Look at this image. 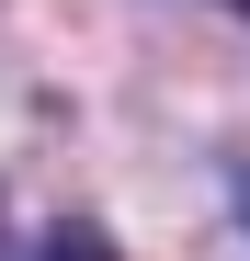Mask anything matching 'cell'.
Wrapping results in <instances>:
<instances>
[{
	"instance_id": "obj_1",
	"label": "cell",
	"mask_w": 250,
	"mask_h": 261,
	"mask_svg": "<svg viewBox=\"0 0 250 261\" xmlns=\"http://www.w3.org/2000/svg\"><path fill=\"white\" fill-rule=\"evenodd\" d=\"M34 261H125L91 216H57V227H34Z\"/></svg>"
},
{
	"instance_id": "obj_2",
	"label": "cell",
	"mask_w": 250,
	"mask_h": 261,
	"mask_svg": "<svg viewBox=\"0 0 250 261\" xmlns=\"http://www.w3.org/2000/svg\"><path fill=\"white\" fill-rule=\"evenodd\" d=\"M228 204H239V227H250V159H239V170H228Z\"/></svg>"
},
{
	"instance_id": "obj_3",
	"label": "cell",
	"mask_w": 250,
	"mask_h": 261,
	"mask_svg": "<svg viewBox=\"0 0 250 261\" xmlns=\"http://www.w3.org/2000/svg\"><path fill=\"white\" fill-rule=\"evenodd\" d=\"M228 12H239V23H250V0H228Z\"/></svg>"
}]
</instances>
